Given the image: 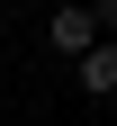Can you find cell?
Instances as JSON below:
<instances>
[{
	"instance_id": "obj_1",
	"label": "cell",
	"mask_w": 117,
	"mask_h": 126,
	"mask_svg": "<svg viewBox=\"0 0 117 126\" xmlns=\"http://www.w3.org/2000/svg\"><path fill=\"white\" fill-rule=\"evenodd\" d=\"M45 45H54L63 63H81V54H90V45H99V18H90V0H63L54 18H45Z\"/></svg>"
},
{
	"instance_id": "obj_3",
	"label": "cell",
	"mask_w": 117,
	"mask_h": 126,
	"mask_svg": "<svg viewBox=\"0 0 117 126\" xmlns=\"http://www.w3.org/2000/svg\"><path fill=\"white\" fill-rule=\"evenodd\" d=\"M90 18H99V36H117V0H90Z\"/></svg>"
},
{
	"instance_id": "obj_2",
	"label": "cell",
	"mask_w": 117,
	"mask_h": 126,
	"mask_svg": "<svg viewBox=\"0 0 117 126\" xmlns=\"http://www.w3.org/2000/svg\"><path fill=\"white\" fill-rule=\"evenodd\" d=\"M72 81H81V90H90V99H117V36H99V45H90V54H81V63H72Z\"/></svg>"
}]
</instances>
